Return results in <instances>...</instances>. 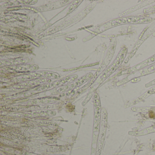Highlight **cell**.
I'll list each match as a JSON object with an SVG mask.
<instances>
[{"instance_id": "cell-1", "label": "cell", "mask_w": 155, "mask_h": 155, "mask_svg": "<svg viewBox=\"0 0 155 155\" xmlns=\"http://www.w3.org/2000/svg\"><path fill=\"white\" fill-rule=\"evenodd\" d=\"M107 125V113L106 110L103 109L102 111V119L100 128L99 135L97 145L96 149L95 155H100L103 147V144L106 137Z\"/></svg>"}, {"instance_id": "cell-2", "label": "cell", "mask_w": 155, "mask_h": 155, "mask_svg": "<svg viewBox=\"0 0 155 155\" xmlns=\"http://www.w3.org/2000/svg\"><path fill=\"white\" fill-rule=\"evenodd\" d=\"M94 119L93 132L99 131L100 128L101 118V106L99 97L97 94L94 96Z\"/></svg>"}, {"instance_id": "cell-3", "label": "cell", "mask_w": 155, "mask_h": 155, "mask_svg": "<svg viewBox=\"0 0 155 155\" xmlns=\"http://www.w3.org/2000/svg\"><path fill=\"white\" fill-rule=\"evenodd\" d=\"M152 20L151 18H144L142 17H133L128 18L117 19L113 21V25H120L121 24H131V23H148Z\"/></svg>"}, {"instance_id": "cell-4", "label": "cell", "mask_w": 155, "mask_h": 155, "mask_svg": "<svg viewBox=\"0 0 155 155\" xmlns=\"http://www.w3.org/2000/svg\"><path fill=\"white\" fill-rule=\"evenodd\" d=\"M24 116L27 117H52L56 115V111L53 110H36L29 111L25 113Z\"/></svg>"}, {"instance_id": "cell-5", "label": "cell", "mask_w": 155, "mask_h": 155, "mask_svg": "<svg viewBox=\"0 0 155 155\" xmlns=\"http://www.w3.org/2000/svg\"><path fill=\"white\" fill-rule=\"evenodd\" d=\"M154 132H155V125L144 129L140 131H135H135H130L129 132V134L134 136H140L147 135V134L153 133Z\"/></svg>"}, {"instance_id": "cell-6", "label": "cell", "mask_w": 155, "mask_h": 155, "mask_svg": "<svg viewBox=\"0 0 155 155\" xmlns=\"http://www.w3.org/2000/svg\"><path fill=\"white\" fill-rule=\"evenodd\" d=\"M155 86H154V87L150 89L146 93H145V94H143V95L141 96V97H139L138 98L137 100H136L134 101H132V102H130V104H129L128 105H127V107H130V106H133V105H136L137 103H139V102H140V101H142L144 100L145 99L147 98L148 97L150 96L151 94H153V93H155Z\"/></svg>"}, {"instance_id": "cell-7", "label": "cell", "mask_w": 155, "mask_h": 155, "mask_svg": "<svg viewBox=\"0 0 155 155\" xmlns=\"http://www.w3.org/2000/svg\"><path fill=\"white\" fill-rule=\"evenodd\" d=\"M25 155H39V154H34V153H28V154H26Z\"/></svg>"}]
</instances>
